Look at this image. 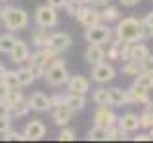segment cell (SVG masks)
Here are the masks:
<instances>
[{"label": "cell", "instance_id": "obj_23", "mask_svg": "<svg viewBox=\"0 0 153 143\" xmlns=\"http://www.w3.org/2000/svg\"><path fill=\"white\" fill-rule=\"evenodd\" d=\"M134 86H138V88L142 90H153V73H142L138 76H134Z\"/></svg>", "mask_w": 153, "mask_h": 143}, {"label": "cell", "instance_id": "obj_31", "mask_svg": "<svg viewBox=\"0 0 153 143\" xmlns=\"http://www.w3.org/2000/svg\"><path fill=\"white\" fill-rule=\"evenodd\" d=\"M88 139H92V141H107V128H103V126H96L94 124V128L88 132Z\"/></svg>", "mask_w": 153, "mask_h": 143}, {"label": "cell", "instance_id": "obj_48", "mask_svg": "<svg viewBox=\"0 0 153 143\" xmlns=\"http://www.w3.org/2000/svg\"><path fill=\"white\" fill-rule=\"evenodd\" d=\"M90 4H92V6H94V8H98V10H102L103 6H107V4H109V0H92V2H90Z\"/></svg>", "mask_w": 153, "mask_h": 143}, {"label": "cell", "instance_id": "obj_49", "mask_svg": "<svg viewBox=\"0 0 153 143\" xmlns=\"http://www.w3.org/2000/svg\"><path fill=\"white\" fill-rule=\"evenodd\" d=\"M6 95H8V86L0 80V99H6Z\"/></svg>", "mask_w": 153, "mask_h": 143}, {"label": "cell", "instance_id": "obj_6", "mask_svg": "<svg viewBox=\"0 0 153 143\" xmlns=\"http://www.w3.org/2000/svg\"><path fill=\"white\" fill-rule=\"evenodd\" d=\"M76 21L80 23L84 29L96 25V23H102V15H100V10L94 8V6H88V4H82L79 8V12L75 13Z\"/></svg>", "mask_w": 153, "mask_h": 143}, {"label": "cell", "instance_id": "obj_26", "mask_svg": "<svg viewBox=\"0 0 153 143\" xmlns=\"http://www.w3.org/2000/svg\"><path fill=\"white\" fill-rule=\"evenodd\" d=\"M0 80H2V82L8 86V90L21 88V84H19V78H17V71H8V69H6Z\"/></svg>", "mask_w": 153, "mask_h": 143}, {"label": "cell", "instance_id": "obj_46", "mask_svg": "<svg viewBox=\"0 0 153 143\" xmlns=\"http://www.w3.org/2000/svg\"><path fill=\"white\" fill-rule=\"evenodd\" d=\"M132 139H134V141H151V136H149V133H142V132H138V136H134Z\"/></svg>", "mask_w": 153, "mask_h": 143}, {"label": "cell", "instance_id": "obj_17", "mask_svg": "<svg viewBox=\"0 0 153 143\" xmlns=\"http://www.w3.org/2000/svg\"><path fill=\"white\" fill-rule=\"evenodd\" d=\"M117 126L123 128V130H126V132H138L142 128L140 116H138L136 113H126V114H123V116H119Z\"/></svg>", "mask_w": 153, "mask_h": 143}, {"label": "cell", "instance_id": "obj_34", "mask_svg": "<svg viewBox=\"0 0 153 143\" xmlns=\"http://www.w3.org/2000/svg\"><path fill=\"white\" fill-rule=\"evenodd\" d=\"M140 124H142V128H146V130H149L153 126V109L151 107H146V111L140 114Z\"/></svg>", "mask_w": 153, "mask_h": 143}, {"label": "cell", "instance_id": "obj_5", "mask_svg": "<svg viewBox=\"0 0 153 143\" xmlns=\"http://www.w3.org/2000/svg\"><path fill=\"white\" fill-rule=\"evenodd\" d=\"M57 10L52 8L50 4H44V6H38L35 12V23L38 27H44V29H52L57 25Z\"/></svg>", "mask_w": 153, "mask_h": 143}, {"label": "cell", "instance_id": "obj_47", "mask_svg": "<svg viewBox=\"0 0 153 143\" xmlns=\"http://www.w3.org/2000/svg\"><path fill=\"white\" fill-rule=\"evenodd\" d=\"M119 4H123L124 8H134L140 4V0H119Z\"/></svg>", "mask_w": 153, "mask_h": 143}, {"label": "cell", "instance_id": "obj_29", "mask_svg": "<svg viewBox=\"0 0 153 143\" xmlns=\"http://www.w3.org/2000/svg\"><path fill=\"white\" fill-rule=\"evenodd\" d=\"M126 130H123V128H119L117 124H115V126H109L107 128V139L109 141H123V139H126Z\"/></svg>", "mask_w": 153, "mask_h": 143}, {"label": "cell", "instance_id": "obj_39", "mask_svg": "<svg viewBox=\"0 0 153 143\" xmlns=\"http://www.w3.org/2000/svg\"><path fill=\"white\" fill-rule=\"evenodd\" d=\"M82 6V2H80V0H67V4H65V12L69 13V15H75L76 12H79V8Z\"/></svg>", "mask_w": 153, "mask_h": 143}, {"label": "cell", "instance_id": "obj_20", "mask_svg": "<svg viewBox=\"0 0 153 143\" xmlns=\"http://www.w3.org/2000/svg\"><path fill=\"white\" fill-rule=\"evenodd\" d=\"M147 55H149V48H147L146 44H142V40L132 42V44H130V57H128V59L140 61V63H142Z\"/></svg>", "mask_w": 153, "mask_h": 143}, {"label": "cell", "instance_id": "obj_40", "mask_svg": "<svg viewBox=\"0 0 153 143\" xmlns=\"http://www.w3.org/2000/svg\"><path fill=\"white\" fill-rule=\"evenodd\" d=\"M27 67H29V71L33 73V76H35V80H36V78H44V71H46L44 67L35 65V63H29Z\"/></svg>", "mask_w": 153, "mask_h": 143}, {"label": "cell", "instance_id": "obj_4", "mask_svg": "<svg viewBox=\"0 0 153 143\" xmlns=\"http://www.w3.org/2000/svg\"><path fill=\"white\" fill-rule=\"evenodd\" d=\"M84 38L88 44H109L113 40V29L103 23H96L84 31Z\"/></svg>", "mask_w": 153, "mask_h": 143}, {"label": "cell", "instance_id": "obj_32", "mask_svg": "<svg viewBox=\"0 0 153 143\" xmlns=\"http://www.w3.org/2000/svg\"><path fill=\"white\" fill-rule=\"evenodd\" d=\"M17 78H19V84L23 86H31L33 82H35V76H33V73L29 71V67H21V69H17Z\"/></svg>", "mask_w": 153, "mask_h": 143}, {"label": "cell", "instance_id": "obj_2", "mask_svg": "<svg viewBox=\"0 0 153 143\" xmlns=\"http://www.w3.org/2000/svg\"><path fill=\"white\" fill-rule=\"evenodd\" d=\"M0 21H2V25L6 27L10 32L23 31V29L29 25V13L23 8L4 6L0 10Z\"/></svg>", "mask_w": 153, "mask_h": 143}, {"label": "cell", "instance_id": "obj_42", "mask_svg": "<svg viewBox=\"0 0 153 143\" xmlns=\"http://www.w3.org/2000/svg\"><path fill=\"white\" fill-rule=\"evenodd\" d=\"M0 116H12V107L6 99H0Z\"/></svg>", "mask_w": 153, "mask_h": 143}, {"label": "cell", "instance_id": "obj_50", "mask_svg": "<svg viewBox=\"0 0 153 143\" xmlns=\"http://www.w3.org/2000/svg\"><path fill=\"white\" fill-rule=\"evenodd\" d=\"M4 71H6V67H4L2 63H0V78H2V74H4Z\"/></svg>", "mask_w": 153, "mask_h": 143}, {"label": "cell", "instance_id": "obj_13", "mask_svg": "<svg viewBox=\"0 0 153 143\" xmlns=\"http://www.w3.org/2000/svg\"><path fill=\"white\" fill-rule=\"evenodd\" d=\"M46 126L42 120H38V118H35V120H29L25 124V130H23V133H25V139L29 141H36V139H42V137L46 136Z\"/></svg>", "mask_w": 153, "mask_h": 143}, {"label": "cell", "instance_id": "obj_7", "mask_svg": "<svg viewBox=\"0 0 153 143\" xmlns=\"http://www.w3.org/2000/svg\"><path fill=\"white\" fill-rule=\"evenodd\" d=\"M94 124L96 126H103V128H109V126H115L119 120V116L115 114L113 109H109V105H98V109L94 111Z\"/></svg>", "mask_w": 153, "mask_h": 143}, {"label": "cell", "instance_id": "obj_14", "mask_svg": "<svg viewBox=\"0 0 153 143\" xmlns=\"http://www.w3.org/2000/svg\"><path fill=\"white\" fill-rule=\"evenodd\" d=\"M29 55H31V52H29V46L25 40H21V38H16V44H13L12 52H10V59H12V63L16 65H21L29 61Z\"/></svg>", "mask_w": 153, "mask_h": 143}, {"label": "cell", "instance_id": "obj_11", "mask_svg": "<svg viewBox=\"0 0 153 143\" xmlns=\"http://www.w3.org/2000/svg\"><path fill=\"white\" fill-rule=\"evenodd\" d=\"M67 92L69 94H80L86 95L90 92V80L82 74H73L67 80Z\"/></svg>", "mask_w": 153, "mask_h": 143}, {"label": "cell", "instance_id": "obj_45", "mask_svg": "<svg viewBox=\"0 0 153 143\" xmlns=\"http://www.w3.org/2000/svg\"><path fill=\"white\" fill-rule=\"evenodd\" d=\"M46 4H50V6L56 8V10H63L65 4H67V0H48Z\"/></svg>", "mask_w": 153, "mask_h": 143}, {"label": "cell", "instance_id": "obj_22", "mask_svg": "<svg viewBox=\"0 0 153 143\" xmlns=\"http://www.w3.org/2000/svg\"><path fill=\"white\" fill-rule=\"evenodd\" d=\"M48 36H50V35L46 32V29L36 25V29H33V32H31V42H33V46H36V48L48 46Z\"/></svg>", "mask_w": 153, "mask_h": 143}, {"label": "cell", "instance_id": "obj_28", "mask_svg": "<svg viewBox=\"0 0 153 143\" xmlns=\"http://www.w3.org/2000/svg\"><path fill=\"white\" fill-rule=\"evenodd\" d=\"M92 101L96 105H109V88H96L92 92Z\"/></svg>", "mask_w": 153, "mask_h": 143}, {"label": "cell", "instance_id": "obj_8", "mask_svg": "<svg viewBox=\"0 0 153 143\" xmlns=\"http://www.w3.org/2000/svg\"><path fill=\"white\" fill-rule=\"evenodd\" d=\"M113 78H115V67L111 63L102 61V63H98V65L92 67V80H94V82L107 84V82H111Z\"/></svg>", "mask_w": 153, "mask_h": 143}, {"label": "cell", "instance_id": "obj_16", "mask_svg": "<svg viewBox=\"0 0 153 143\" xmlns=\"http://www.w3.org/2000/svg\"><path fill=\"white\" fill-rule=\"evenodd\" d=\"M27 101L31 105V111H36V113H46V111L52 109L50 107V97H48L46 94H42V92H35Z\"/></svg>", "mask_w": 153, "mask_h": 143}, {"label": "cell", "instance_id": "obj_12", "mask_svg": "<svg viewBox=\"0 0 153 143\" xmlns=\"http://www.w3.org/2000/svg\"><path fill=\"white\" fill-rule=\"evenodd\" d=\"M126 99L132 105H143V107H151V97L147 95V90H142L138 86H130L126 88Z\"/></svg>", "mask_w": 153, "mask_h": 143}, {"label": "cell", "instance_id": "obj_33", "mask_svg": "<svg viewBox=\"0 0 153 143\" xmlns=\"http://www.w3.org/2000/svg\"><path fill=\"white\" fill-rule=\"evenodd\" d=\"M143 25V38H153V10L146 13V17L142 19Z\"/></svg>", "mask_w": 153, "mask_h": 143}, {"label": "cell", "instance_id": "obj_27", "mask_svg": "<svg viewBox=\"0 0 153 143\" xmlns=\"http://www.w3.org/2000/svg\"><path fill=\"white\" fill-rule=\"evenodd\" d=\"M13 44H16V36L10 31L4 32V35H0V52H2V54H10Z\"/></svg>", "mask_w": 153, "mask_h": 143}, {"label": "cell", "instance_id": "obj_38", "mask_svg": "<svg viewBox=\"0 0 153 143\" xmlns=\"http://www.w3.org/2000/svg\"><path fill=\"white\" fill-rule=\"evenodd\" d=\"M57 139H59V141H73V139H75V132L71 130V128L61 126L59 133H57Z\"/></svg>", "mask_w": 153, "mask_h": 143}, {"label": "cell", "instance_id": "obj_1", "mask_svg": "<svg viewBox=\"0 0 153 143\" xmlns=\"http://www.w3.org/2000/svg\"><path fill=\"white\" fill-rule=\"evenodd\" d=\"M113 32L119 40H124V42L143 40V25H142L140 19H136V17L119 19V23H117V27L113 29Z\"/></svg>", "mask_w": 153, "mask_h": 143}, {"label": "cell", "instance_id": "obj_44", "mask_svg": "<svg viewBox=\"0 0 153 143\" xmlns=\"http://www.w3.org/2000/svg\"><path fill=\"white\" fill-rule=\"evenodd\" d=\"M12 128V116H0V136Z\"/></svg>", "mask_w": 153, "mask_h": 143}, {"label": "cell", "instance_id": "obj_52", "mask_svg": "<svg viewBox=\"0 0 153 143\" xmlns=\"http://www.w3.org/2000/svg\"><path fill=\"white\" fill-rule=\"evenodd\" d=\"M0 2H6V0H0Z\"/></svg>", "mask_w": 153, "mask_h": 143}, {"label": "cell", "instance_id": "obj_9", "mask_svg": "<svg viewBox=\"0 0 153 143\" xmlns=\"http://www.w3.org/2000/svg\"><path fill=\"white\" fill-rule=\"evenodd\" d=\"M59 55L57 52L54 50V48H50V46H44V48H38V50L35 52V54H31L29 55V63H35V65H40V67H46L52 63V61L56 59V57Z\"/></svg>", "mask_w": 153, "mask_h": 143}, {"label": "cell", "instance_id": "obj_37", "mask_svg": "<svg viewBox=\"0 0 153 143\" xmlns=\"http://www.w3.org/2000/svg\"><path fill=\"white\" fill-rule=\"evenodd\" d=\"M2 139H6V141H19V139H25V133H21V132H17V130H6L2 133Z\"/></svg>", "mask_w": 153, "mask_h": 143}, {"label": "cell", "instance_id": "obj_25", "mask_svg": "<svg viewBox=\"0 0 153 143\" xmlns=\"http://www.w3.org/2000/svg\"><path fill=\"white\" fill-rule=\"evenodd\" d=\"M121 73L123 74H126V76H138L142 73V63L140 61H132V59H128V61H124L123 67H121Z\"/></svg>", "mask_w": 153, "mask_h": 143}, {"label": "cell", "instance_id": "obj_19", "mask_svg": "<svg viewBox=\"0 0 153 143\" xmlns=\"http://www.w3.org/2000/svg\"><path fill=\"white\" fill-rule=\"evenodd\" d=\"M63 105H67L73 113H79V111H82L86 107V99H84V95H80V94H69L67 92Z\"/></svg>", "mask_w": 153, "mask_h": 143}, {"label": "cell", "instance_id": "obj_36", "mask_svg": "<svg viewBox=\"0 0 153 143\" xmlns=\"http://www.w3.org/2000/svg\"><path fill=\"white\" fill-rule=\"evenodd\" d=\"M105 57L109 61H119V38L115 36V40L109 42V50L105 52Z\"/></svg>", "mask_w": 153, "mask_h": 143}, {"label": "cell", "instance_id": "obj_30", "mask_svg": "<svg viewBox=\"0 0 153 143\" xmlns=\"http://www.w3.org/2000/svg\"><path fill=\"white\" fill-rule=\"evenodd\" d=\"M29 111H31V105H29L27 99H23L21 103H17V105L12 107V118H23V116L29 114Z\"/></svg>", "mask_w": 153, "mask_h": 143}, {"label": "cell", "instance_id": "obj_24", "mask_svg": "<svg viewBox=\"0 0 153 143\" xmlns=\"http://www.w3.org/2000/svg\"><path fill=\"white\" fill-rule=\"evenodd\" d=\"M100 15H102V21L111 23V21H119L121 13H119V8L111 6V4H107V6H103L102 10H100Z\"/></svg>", "mask_w": 153, "mask_h": 143}, {"label": "cell", "instance_id": "obj_35", "mask_svg": "<svg viewBox=\"0 0 153 143\" xmlns=\"http://www.w3.org/2000/svg\"><path fill=\"white\" fill-rule=\"evenodd\" d=\"M23 94H21V90L16 88V90H8V95H6V101L10 103V107H13V105H17V103H21L23 101Z\"/></svg>", "mask_w": 153, "mask_h": 143}, {"label": "cell", "instance_id": "obj_18", "mask_svg": "<svg viewBox=\"0 0 153 143\" xmlns=\"http://www.w3.org/2000/svg\"><path fill=\"white\" fill-rule=\"evenodd\" d=\"M73 111H71L67 105H61V107H56L52 109V120H54V124H57V126H67V124L71 122V118H73Z\"/></svg>", "mask_w": 153, "mask_h": 143}, {"label": "cell", "instance_id": "obj_21", "mask_svg": "<svg viewBox=\"0 0 153 143\" xmlns=\"http://www.w3.org/2000/svg\"><path fill=\"white\" fill-rule=\"evenodd\" d=\"M128 99H126V90L123 88H109V105L113 107H123L126 105Z\"/></svg>", "mask_w": 153, "mask_h": 143}, {"label": "cell", "instance_id": "obj_3", "mask_svg": "<svg viewBox=\"0 0 153 143\" xmlns=\"http://www.w3.org/2000/svg\"><path fill=\"white\" fill-rule=\"evenodd\" d=\"M44 78H46V82L50 86H63V84H67V80H69V71H67V67H65V61L59 59V57H56V59L46 67Z\"/></svg>", "mask_w": 153, "mask_h": 143}, {"label": "cell", "instance_id": "obj_51", "mask_svg": "<svg viewBox=\"0 0 153 143\" xmlns=\"http://www.w3.org/2000/svg\"><path fill=\"white\" fill-rule=\"evenodd\" d=\"M149 136H151V139H153V126L149 128Z\"/></svg>", "mask_w": 153, "mask_h": 143}, {"label": "cell", "instance_id": "obj_10", "mask_svg": "<svg viewBox=\"0 0 153 143\" xmlns=\"http://www.w3.org/2000/svg\"><path fill=\"white\" fill-rule=\"evenodd\" d=\"M71 44H73V38H71L69 32H61V31H57V32H52V35L48 36V46L54 48L57 54H61V52L69 50Z\"/></svg>", "mask_w": 153, "mask_h": 143}, {"label": "cell", "instance_id": "obj_43", "mask_svg": "<svg viewBox=\"0 0 153 143\" xmlns=\"http://www.w3.org/2000/svg\"><path fill=\"white\" fill-rule=\"evenodd\" d=\"M142 71L143 73H153V55L151 54L142 61Z\"/></svg>", "mask_w": 153, "mask_h": 143}, {"label": "cell", "instance_id": "obj_15", "mask_svg": "<svg viewBox=\"0 0 153 143\" xmlns=\"http://www.w3.org/2000/svg\"><path fill=\"white\" fill-rule=\"evenodd\" d=\"M84 59L86 63H88L90 67L102 63V61H105V50L102 44H88V48H86L84 52Z\"/></svg>", "mask_w": 153, "mask_h": 143}, {"label": "cell", "instance_id": "obj_41", "mask_svg": "<svg viewBox=\"0 0 153 143\" xmlns=\"http://www.w3.org/2000/svg\"><path fill=\"white\" fill-rule=\"evenodd\" d=\"M63 101H65V94H54V95H50V107L52 109L61 107Z\"/></svg>", "mask_w": 153, "mask_h": 143}]
</instances>
